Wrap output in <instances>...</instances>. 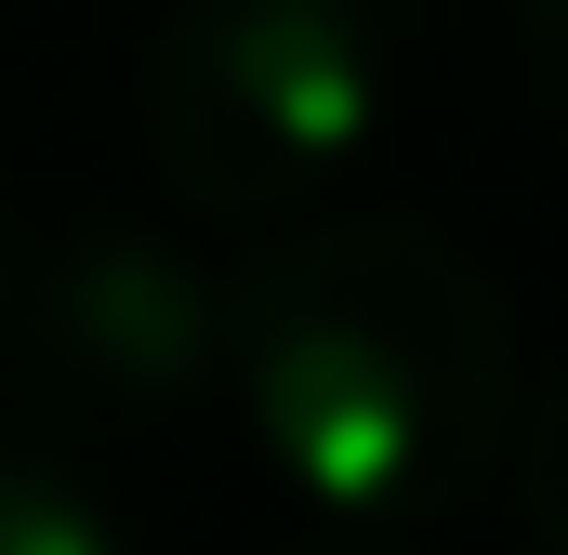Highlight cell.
<instances>
[{"label":"cell","instance_id":"1","mask_svg":"<svg viewBox=\"0 0 568 555\" xmlns=\"http://www.w3.org/2000/svg\"><path fill=\"white\" fill-rule=\"evenodd\" d=\"M239 411L317 516H424L476 490L516 423V331L463 239L424 212H331L239 278Z\"/></svg>","mask_w":568,"mask_h":555},{"label":"cell","instance_id":"5","mask_svg":"<svg viewBox=\"0 0 568 555\" xmlns=\"http://www.w3.org/2000/svg\"><path fill=\"white\" fill-rule=\"evenodd\" d=\"M516 516L542 555H568V384H542V411L516 423Z\"/></svg>","mask_w":568,"mask_h":555},{"label":"cell","instance_id":"2","mask_svg":"<svg viewBox=\"0 0 568 555\" xmlns=\"http://www.w3.org/2000/svg\"><path fill=\"white\" fill-rule=\"evenodd\" d=\"M384 120V0H172L145 145L199 225L304 212Z\"/></svg>","mask_w":568,"mask_h":555},{"label":"cell","instance_id":"8","mask_svg":"<svg viewBox=\"0 0 568 555\" xmlns=\"http://www.w3.org/2000/svg\"><path fill=\"white\" fill-rule=\"evenodd\" d=\"M0 304H13V225H0Z\"/></svg>","mask_w":568,"mask_h":555},{"label":"cell","instance_id":"4","mask_svg":"<svg viewBox=\"0 0 568 555\" xmlns=\"http://www.w3.org/2000/svg\"><path fill=\"white\" fill-rule=\"evenodd\" d=\"M0 555H120V516H106L67 463L0 450Z\"/></svg>","mask_w":568,"mask_h":555},{"label":"cell","instance_id":"6","mask_svg":"<svg viewBox=\"0 0 568 555\" xmlns=\"http://www.w3.org/2000/svg\"><path fill=\"white\" fill-rule=\"evenodd\" d=\"M516 40H529V80H542V107L568 120V0H516Z\"/></svg>","mask_w":568,"mask_h":555},{"label":"cell","instance_id":"7","mask_svg":"<svg viewBox=\"0 0 568 555\" xmlns=\"http://www.w3.org/2000/svg\"><path fill=\"white\" fill-rule=\"evenodd\" d=\"M291 555H384V543H291Z\"/></svg>","mask_w":568,"mask_h":555},{"label":"cell","instance_id":"3","mask_svg":"<svg viewBox=\"0 0 568 555\" xmlns=\"http://www.w3.org/2000/svg\"><path fill=\"white\" fill-rule=\"evenodd\" d=\"M27 344L93 411H185L212 371H239V291H212L199 252H172L145 225H80L40 265Z\"/></svg>","mask_w":568,"mask_h":555}]
</instances>
